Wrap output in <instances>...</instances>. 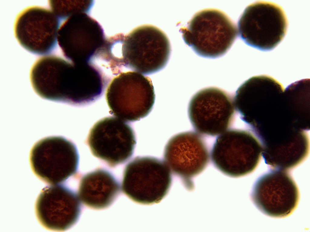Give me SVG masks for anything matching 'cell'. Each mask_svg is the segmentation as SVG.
<instances>
[{
  "label": "cell",
  "mask_w": 310,
  "mask_h": 232,
  "mask_svg": "<svg viewBox=\"0 0 310 232\" xmlns=\"http://www.w3.org/2000/svg\"><path fill=\"white\" fill-rule=\"evenodd\" d=\"M180 31L186 44L197 54L208 58L225 54L238 34L236 26L229 17L214 8L196 12Z\"/></svg>",
  "instance_id": "1"
},
{
  "label": "cell",
  "mask_w": 310,
  "mask_h": 232,
  "mask_svg": "<svg viewBox=\"0 0 310 232\" xmlns=\"http://www.w3.org/2000/svg\"><path fill=\"white\" fill-rule=\"evenodd\" d=\"M122 46L124 65L145 75L163 69L170 54L169 40L161 29L153 25H140L124 36Z\"/></svg>",
  "instance_id": "2"
},
{
  "label": "cell",
  "mask_w": 310,
  "mask_h": 232,
  "mask_svg": "<svg viewBox=\"0 0 310 232\" xmlns=\"http://www.w3.org/2000/svg\"><path fill=\"white\" fill-rule=\"evenodd\" d=\"M288 24L281 6L271 2L259 1L246 8L238 25L239 35L246 44L268 51L275 48L283 40Z\"/></svg>",
  "instance_id": "3"
},
{
  "label": "cell",
  "mask_w": 310,
  "mask_h": 232,
  "mask_svg": "<svg viewBox=\"0 0 310 232\" xmlns=\"http://www.w3.org/2000/svg\"><path fill=\"white\" fill-rule=\"evenodd\" d=\"M30 161L32 172L40 180L49 185H57L75 172L78 155L71 142L61 137H51L35 145Z\"/></svg>",
  "instance_id": "4"
},
{
  "label": "cell",
  "mask_w": 310,
  "mask_h": 232,
  "mask_svg": "<svg viewBox=\"0 0 310 232\" xmlns=\"http://www.w3.org/2000/svg\"><path fill=\"white\" fill-rule=\"evenodd\" d=\"M171 180L169 169L163 162L153 158L139 157L126 167L123 188L127 195L137 202L156 203L165 195Z\"/></svg>",
  "instance_id": "5"
},
{
  "label": "cell",
  "mask_w": 310,
  "mask_h": 232,
  "mask_svg": "<svg viewBox=\"0 0 310 232\" xmlns=\"http://www.w3.org/2000/svg\"><path fill=\"white\" fill-rule=\"evenodd\" d=\"M60 23L52 11L45 8L31 5L21 11L13 24L15 37L27 51L42 55L52 51L56 46Z\"/></svg>",
  "instance_id": "6"
},
{
  "label": "cell",
  "mask_w": 310,
  "mask_h": 232,
  "mask_svg": "<svg viewBox=\"0 0 310 232\" xmlns=\"http://www.w3.org/2000/svg\"><path fill=\"white\" fill-rule=\"evenodd\" d=\"M233 100L227 92L215 87L202 89L191 99L188 114L193 127L200 133L215 136L224 132L233 119Z\"/></svg>",
  "instance_id": "7"
},
{
  "label": "cell",
  "mask_w": 310,
  "mask_h": 232,
  "mask_svg": "<svg viewBox=\"0 0 310 232\" xmlns=\"http://www.w3.org/2000/svg\"><path fill=\"white\" fill-rule=\"evenodd\" d=\"M255 206L270 217L284 218L290 215L297 208L300 198L298 186L292 178L285 173L271 172L259 178L250 195Z\"/></svg>",
  "instance_id": "8"
},
{
  "label": "cell",
  "mask_w": 310,
  "mask_h": 232,
  "mask_svg": "<svg viewBox=\"0 0 310 232\" xmlns=\"http://www.w3.org/2000/svg\"><path fill=\"white\" fill-rule=\"evenodd\" d=\"M88 143L94 155L113 165L130 157L136 142L130 126L120 119L110 117L101 120L93 126L89 134Z\"/></svg>",
  "instance_id": "9"
},
{
  "label": "cell",
  "mask_w": 310,
  "mask_h": 232,
  "mask_svg": "<svg viewBox=\"0 0 310 232\" xmlns=\"http://www.w3.org/2000/svg\"><path fill=\"white\" fill-rule=\"evenodd\" d=\"M116 83V104L110 107L121 119L134 121L147 116L154 105L155 94L151 79L134 71L122 73Z\"/></svg>",
  "instance_id": "10"
},
{
  "label": "cell",
  "mask_w": 310,
  "mask_h": 232,
  "mask_svg": "<svg viewBox=\"0 0 310 232\" xmlns=\"http://www.w3.org/2000/svg\"><path fill=\"white\" fill-rule=\"evenodd\" d=\"M34 209L42 227L50 231H63L74 224L79 215L80 206L74 193L59 184L41 189L35 201Z\"/></svg>",
  "instance_id": "11"
},
{
  "label": "cell",
  "mask_w": 310,
  "mask_h": 232,
  "mask_svg": "<svg viewBox=\"0 0 310 232\" xmlns=\"http://www.w3.org/2000/svg\"><path fill=\"white\" fill-rule=\"evenodd\" d=\"M216 139L211 157L215 166L226 175L234 177L252 172L257 163L250 157V139L246 133L230 130Z\"/></svg>",
  "instance_id": "12"
},
{
  "label": "cell",
  "mask_w": 310,
  "mask_h": 232,
  "mask_svg": "<svg viewBox=\"0 0 310 232\" xmlns=\"http://www.w3.org/2000/svg\"><path fill=\"white\" fill-rule=\"evenodd\" d=\"M164 157L177 174L190 178L199 174L209 161V153L204 143L197 134L180 133L171 138L166 145Z\"/></svg>",
  "instance_id": "13"
},
{
  "label": "cell",
  "mask_w": 310,
  "mask_h": 232,
  "mask_svg": "<svg viewBox=\"0 0 310 232\" xmlns=\"http://www.w3.org/2000/svg\"><path fill=\"white\" fill-rule=\"evenodd\" d=\"M69 64L54 55L42 57L34 63L30 71L31 80L36 92L45 98L68 101L73 85Z\"/></svg>",
  "instance_id": "14"
},
{
  "label": "cell",
  "mask_w": 310,
  "mask_h": 232,
  "mask_svg": "<svg viewBox=\"0 0 310 232\" xmlns=\"http://www.w3.org/2000/svg\"><path fill=\"white\" fill-rule=\"evenodd\" d=\"M118 190V184L112 176L105 171L98 170L83 178L79 187V195L86 205L100 209L110 204Z\"/></svg>",
  "instance_id": "15"
}]
</instances>
